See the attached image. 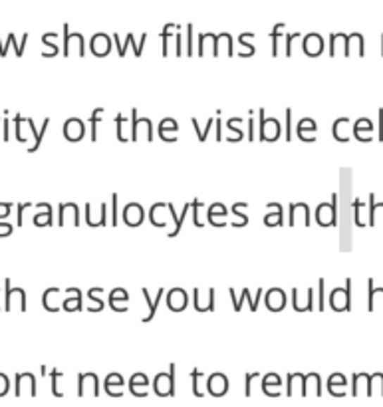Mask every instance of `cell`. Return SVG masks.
I'll return each instance as SVG.
<instances>
[{"label": "cell", "instance_id": "23", "mask_svg": "<svg viewBox=\"0 0 383 407\" xmlns=\"http://www.w3.org/2000/svg\"><path fill=\"white\" fill-rule=\"evenodd\" d=\"M101 292H103V288L101 287L89 288V292H88L89 300H92V302H96V310H94V312H99V310L103 308V302L98 298V294H101Z\"/></svg>", "mask_w": 383, "mask_h": 407}, {"label": "cell", "instance_id": "43", "mask_svg": "<svg viewBox=\"0 0 383 407\" xmlns=\"http://www.w3.org/2000/svg\"><path fill=\"white\" fill-rule=\"evenodd\" d=\"M296 38H300V32H292L286 36V50L284 54L290 58L292 56V40H296Z\"/></svg>", "mask_w": 383, "mask_h": 407}, {"label": "cell", "instance_id": "13", "mask_svg": "<svg viewBox=\"0 0 383 407\" xmlns=\"http://www.w3.org/2000/svg\"><path fill=\"white\" fill-rule=\"evenodd\" d=\"M270 209H274V213H266L264 215V225L266 227H276V225H284V213H282V207L278 203H270L268 205Z\"/></svg>", "mask_w": 383, "mask_h": 407}, {"label": "cell", "instance_id": "5", "mask_svg": "<svg viewBox=\"0 0 383 407\" xmlns=\"http://www.w3.org/2000/svg\"><path fill=\"white\" fill-rule=\"evenodd\" d=\"M84 135H86V125H84L82 120L70 118V120L64 123V137H66L68 142H80Z\"/></svg>", "mask_w": 383, "mask_h": 407}, {"label": "cell", "instance_id": "12", "mask_svg": "<svg viewBox=\"0 0 383 407\" xmlns=\"http://www.w3.org/2000/svg\"><path fill=\"white\" fill-rule=\"evenodd\" d=\"M142 294L145 296V300H147V304H149V314L143 318V322H151V320L155 318V312H157V306H159V302H161V298H163L165 294V288H159V292H157V296H155V300L151 296H149V290L147 288H142Z\"/></svg>", "mask_w": 383, "mask_h": 407}, {"label": "cell", "instance_id": "41", "mask_svg": "<svg viewBox=\"0 0 383 407\" xmlns=\"http://www.w3.org/2000/svg\"><path fill=\"white\" fill-rule=\"evenodd\" d=\"M375 213H377V203H375V195H370V220H368V225L373 227L375 225Z\"/></svg>", "mask_w": 383, "mask_h": 407}, {"label": "cell", "instance_id": "1", "mask_svg": "<svg viewBox=\"0 0 383 407\" xmlns=\"http://www.w3.org/2000/svg\"><path fill=\"white\" fill-rule=\"evenodd\" d=\"M12 296H18L20 300V310H26V292L20 287H12L11 278L4 280V310L11 312L12 310Z\"/></svg>", "mask_w": 383, "mask_h": 407}, {"label": "cell", "instance_id": "26", "mask_svg": "<svg viewBox=\"0 0 383 407\" xmlns=\"http://www.w3.org/2000/svg\"><path fill=\"white\" fill-rule=\"evenodd\" d=\"M123 384H125V382H123V377H121L120 374H110L108 375V377H106V392H108V394H111V387H113V385H121V387H123Z\"/></svg>", "mask_w": 383, "mask_h": 407}, {"label": "cell", "instance_id": "57", "mask_svg": "<svg viewBox=\"0 0 383 407\" xmlns=\"http://www.w3.org/2000/svg\"><path fill=\"white\" fill-rule=\"evenodd\" d=\"M377 115H379V127H377L379 132H377V139H379V142H383V110H379V113H377Z\"/></svg>", "mask_w": 383, "mask_h": 407}, {"label": "cell", "instance_id": "52", "mask_svg": "<svg viewBox=\"0 0 383 407\" xmlns=\"http://www.w3.org/2000/svg\"><path fill=\"white\" fill-rule=\"evenodd\" d=\"M246 123H249V133H246V137H249V142H252V139H254V130H256V127H254V120H252V111H251V118H249Z\"/></svg>", "mask_w": 383, "mask_h": 407}, {"label": "cell", "instance_id": "34", "mask_svg": "<svg viewBox=\"0 0 383 407\" xmlns=\"http://www.w3.org/2000/svg\"><path fill=\"white\" fill-rule=\"evenodd\" d=\"M203 377V374L199 372V370H193L191 372V380H193V394L197 397H203V392H201V387H199V380Z\"/></svg>", "mask_w": 383, "mask_h": 407}, {"label": "cell", "instance_id": "17", "mask_svg": "<svg viewBox=\"0 0 383 407\" xmlns=\"http://www.w3.org/2000/svg\"><path fill=\"white\" fill-rule=\"evenodd\" d=\"M159 135H161V139H165L167 137V132L171 130L173 133H177L179 132V123H177V120H173V118H165L161 123H159Z\"/></svg>", "mask_w": 383, "mask_h": 407}, {"label": "cell", "instance_id": "33", "mask_svg": "<svg viewBox=\"0 0 383 407\" xmlns=\"http://www.w3.org/2000/svg\"><path fill=\"white\" fill-rule=\"evenodd\" d=\"M123 123H125V118L120 113V115L115 118V132H118V139H120L121 144H125V142H127V137L123 135Z\"/></svg>", "mask_w": 383, "mask_h": 407}, {"label": "cell", "instance_id": "16", "mask_svg": "<svg viewBox=\"0 0 383 407\" xmlns=\"http://www.w3.org/2000/svg\"><path fill=\"white\" fill-rule=\"evenodd\" d=\"M361 132H373V123L372 120H368V118H361L353 123V135H356V139H360L361 144H363V139H361Z\"/></svg>", "mask_w": 383, "mask_h": 407}, {"label": "cell", "instance_id": "49", "mask_svg": "<svg viewBox=\"0 0 383 407\" xmlns=\"http://www.w3.org/2000/svg\"><path fill=\"white\" fill-rule=\"evenodd\" d=\"M12 231H14V229H12L11 223H2V220H0V237H8Z\"/></svg>", "mask_w": 383, "mask_h": 407}, {"label": "cell", "instance_id": "3", "mask_svg": "<svg viewBox=\"0 0 383 407\" xmlns=\"http://www.w3.org/2000/svg\"><path fill=\"white\" fill-rule=\"evenodd\" d=\"M266 308L272 310V312H280L286 306V294L282 288L274 287L266 290V300H264Z\"/></svg>", "mask_w": 383, "mask_h": 407}, {"label": "cell", "instance_id": "31", "mask_svg": "<svg viewBox=\"0 0 383 407\" xmlns=\"http://www.w3.org/2000/svg\"><path fill=\"white\" fill-rule=\"evenodd\" d=\"M375 287H373V278H370L368 280V310L372 312L373 308H375Z\"/></svg>", "mask_w": 383, "mask_h": 407}, {"label": "cell", "instance_id": "22", "mask_svg": "<svg viewBox=\"0 0 383 407\" xmlns=\"http://www.w3.org/2000/svg\"><path fill=\"white\" fill-rule=\"evenodd\" d=\"M48 125H50V118H46L44 123H42V127H40V132H38V137L34 139V145L32 147H28V154H34L38 147H40V144H42V137H44L46 130H48Z\"/></svg>", "mask_w": 383, "mask_h": 407}, {"label": "cell", "instance_id": "14", "mask_svg": "<svg viewBox=\"0 0 383 407\" xmlns=\"http://www.w3.org/2000/svg\"><path fill=\"white\" fill-rule=\"evenodd\" d=\"M316 132L318 130V123L312 118H304V120L298 121V125H296V133H298V137L302 139V142H306V137H304V132Z\"/></svg>", "mask_w": 383, "mask_h": 407}, {"label": "cell", "instance_id": "25", "mask_svg": "<svg viewBox=\"0 0 383 407\" xmlns=\"http://www.w3.org/2000/svg\"><path fill=\"white\" fill-rule=\"evenodd\" d=\"M268 385H282V380L276 374H268L263 377V392L268 396Z\"/></svg>", "mask_w": 383, "mask_h": 407}, {"label": "cell", "instance_id": "38", "mask_svg": "<svg viewBox=\"0 0 383 407\" xmlns=\"http://www.w3.org/2000/svg\"><path fill=\"white\" fill-rule=\"evenodd\" d=\"M26 42H28V32H26V34H24V36H23V40H20V44L16 42V38L12 40V48L16 50V56H18V58H23L24 48H26Z\"/></svg>", "mask_w": 383, "mask_h": 407}, {"label": "cell", "instance_id": "53", "mask_svg": "<svg viewBox=\"0 0 383 407\" xmlns=\"http://www.w3.org/2000/svg\"><path fill=\"white\" fill-rule=\"evenodd\" d=\"M175 54L183 56V44H181V32L175 34Z\"/></svg>", "mask_w": 383, "mask_h": 407}, {"label": "cell", "instance_id": "37", "mask_svg": "<svg viewBox=\"0 0 383 407\" xmlns=\"http://www.w3.org/2000/svg\"><path fill=\"white\" fill-rule=\"evenodd\" d=\"M111 227H118L120 223H118V195L113 193L111 195Z\"/></svg>", "mask_w": 383, "mask_h": 407}, {"label": "cell", "instance_id": "6", "mask_svg": "<svg viewBox=\"0 0 383 407\" xmlns=\"http://www.w3.org/2000/svg\"><path fill=\"white\" fill-rule=\"evenodd\" d=\"M187 304H189V296H187V292L183 288H171L167 292V306H169V310L181 312V310L187 308Z\"/></svg>", "mask_w": 383, "mask_h": 407}, {"label": "cell", "instance_id": "48", "mask_svg": "<svg viewBox=\"0 0 383 407\" xmlns=\"http://www.w3.org/2000/svg\"><path fill=\"white\" fill-rule=\"evenodd\" d=\"M12 203H0V219H6L11 215Z\"/></svg>", "mask_w": 383, "mask_h": 407}, {"label": "cell", "instance_id": "32", "mask_svg": "<svg viewBox=\"0 0 383 407\" xmlns=\"http://www.w3.org/2000/svg\"><path fill=\"white\" fill-rule=\"evenodd\" d=\"M52 36H54V32H46L44 36H42V42H44V44L48 46V48H50V52H48V54H42V56H46V58H48V56H56V54H58V46L50 42V40H52Z\"/></svg>", "mask_w": 383, "mask_h": 407}, {"label": "cell", "instance_id": "29", "mask_svg": "<svg viewBox=\"0 0 383 407\" xmlns=\"http://www.w3.org/2000/svg\"><path fill=\"white\" fill-rule=\"evenodd\" d=\"M171 28H177V26L175 24H167V26L163 28V32H161V38H163V56L165 58L169 56V36H171V32H169V30H171Z\"/></svg>", "mask_w": 383, "mask_h": 407}, {"label": "cell", "instance_id": "45", "mask_svg": "<svg viewBox=\"0 0 383 407\" xmlns=\"http://www.w3.org/2000/svg\"><path fill=\"white\" fill-rule=\"evenodd\" d=\"M2 130H4V133H2V139L4 142H8L11 139V133H8V130H11V120H8V111H4V120H2Z\"/></svg>", "mask_w": 383, "mask_h": 407}, {"label": "cell", "instance_id": "40", "mask_svg": "<svg viewBox=\"0 0 383 407\" xmlns=\"http://www.w3.org/2000/svg\"><path fill=\"white\" fill-rule=\"evenodd\" d=\"M50 377H52V392H54L56 397H62V392L58 389V380L62 377V372H58V370H52L50 372Z\"/></svg>", "mask_w": 383, "mask_h": 407}, {"label": "cell", "instance_id": "51", "mask_svg": "<svg viewBox=\"0 0 383 407\" xmlns=\"http://www.w3.org/2000/svg\"><path fill=\"white\" fill-rule=\"evenodd\" d=\"M215 127H217V142H220V139H222V121H220V113H217Z\"/></svg>", "mask_w": 383, "mask_h": 407}, {"label": "cell", "instance_id": "10", "mask_svg": "<svg viewBox=\"0 0 383 407\" xmlns=\"http://www.w3.org/2000/svg\"><path fill=\"white\" fill-rule=\"evenodd\" d=\"M189 209H191V203H185V207H183V211H181V215H177L175 207H173V203H167V211L171 213V219H173V223H175V229H173V232L169 234V239H171V237H177V234H179V231H181V227H183V220L187 219V213H189Z\"/></svg>", "mask_w": 383, "mask_h": 407}, {"label": "cell", "instance_id": "19", "mask_svg": "<svg viewBox=\"0 0 383 407\" xmlns=\"http://www.w3.org/2000/svg\"><path fill=\"white\" fill-rule=\"evenodd\" d=\"M326 308V280H318V310Z\"/></svg>", "mask_w": 383, "mask_h": 407}, {"label": "cell", "instance_id": "27", "mask_svg": "<svg viewBox=\"0 0 383 407\" xmlns=\"http://www.w3.org/2000/svg\"><path fill=\"white\" fill-rule=\"evenodd\" d=\"M147 384H149L147 375H145V374H133L132 380H130V389H132V394H135L137 385H147Z\"/></svg>", "mask_w": 383, "mask_h": 407}, {"label": "cell", "instance_id": "46", "mask_svg": "<svg viewBox=\"0 0 383 407\" xmlns=\"http://www.w3.org/2000/svg\"><path fill=\"white\" fill-rule=\"evenodd\" d=\"M28 207H32V203H20V205H18V215H16V225H18V227H23L24 225V209H28Z\"/></svg>", "mask_w": 383, "mask_h": 407}, {"label": "cell", "instance_id": "11", "mask_svg": "<svg viewBox=\"0 0 383 407\" xmlns=\"http://www.w3.org/2000/svg\"><path fill=\"white\" fill-rule=\"evenodd\" d=\"M14 384H16V387H14V394L16 396H20L23 394V384H30V396H36V375L30 374V372H24V374H16L14 375Z\"/></svg>", "mask_w": 383, "mask_h": 407}, {"label": "cell", "instance_id": "35", "mask_svg": "<svg viewBox=\"0 0 383 407\" xmlns=\"http://www.w3.org/2000/svg\"><path fill=\"white\" fill-rule=\"evenodd\" d=\"M284 118H286V132H284V137H286V142H290L292 139V110H286V113H284Z\"/></svg>", "mask_w": 383, "mask_h": 407}, {"label": "cell", "instance_id": "4", "mask_svg": "<svg viewBox=\"0 0 383 407\" xmlns=\"http://www.w3.org/2000/svg\"><path fill=\"white\" fill-rule=\"evenodd\" d=\"M89 48H92V54L96 56H108L111 50V38L106 32H98L92 36L89 40Z\"/></svg>", "mask_w": 383, "mask_h": 407}, {"label": "cell", "instance_id": "18", "mask_svg": "<svg viewBox=\"0 0 383 407\" xmlns=\"http://www.w3.org/2000/svg\"><path fill=\"white\" fill-rule=\"evenodd\" d=\"M103 115V108H98V110L92 111V118H89V125H92V142L98 139V123Z\"/></svg>", "mask_w": 383, "mask_h": 407}, {"label": "cell", "instance_id": "58", "mask_svg": "<svg viewBox=\"0 0 383 407\" xmlns=\"http://www.w3.org/2000/svg\"><path fill=\"white\" fill-rule=\"evenodd\" d=\"M191 123H193V127H195V132H197L199 142H203V130H201V127H199V121L195 120V118H193V120H191Z\"/></svg>", "mask_w": 383, "mask_h": 407}, {"label": "cell", "instance_id": "20", "mask_svg": "<svg viewBox=\"0 0 383 407\" xmlns=\"http://www.w3.org/2000/svg\"><path fill=\"white\" fill-rule=\"evenodd\" d=\"M242 120L241 118H230L229 123H227V127H229L230 132H234V137L230 139V144H234V142H241L242 139V132L239 130V127H234V125H241Z\"/></svg>", "mask_w": 383, "mask_h": 407}, {"label": "cell", "instance_id": "50", "mask_svg": "<svg viewBox=\"0 0 383 407\" xmlns=\"http://www.w3.org/2000/svg\"><path fill=\"white\" fill-rule=\"evenodd\" d=\"M314 310V288H308V304L306 312H312Z\"/></svg>", "mask_w": 383, "mask_h": 407}, {"label": "cell", "instance_id": "7", "mask_svg": "<svg viewBox=\"0 0 383 407\" xmlns=\"http://www.w3.org/2000/svg\"><path fill=\"white\" fill-rule=\"evenodd\" d=\"M208 392H211V396L220 397L227 394V389H229V380H227V375L225 374H213L208 377L207 382Z\"/></svg>", "mask_w": 383, "mask_h": 407}, {"label": "cell", "instance_id": "60", "mask_svg": "<svg viewBox=\"0 0 383 407\" xmlns=\"http://www.w3.org/2000/svg\"><path fill=\"white\" fill-rule=\"evenodd\" d=\"M0 121H2V118H0Z\"/></svg>", "mask_w": 383, "mask_h": 407}, {"label": "cell", "instance_id": "30", "mask_svg": "<svg viewBox=\"0 0 383 407\" xmlns=\"http://www.w3.org/2000/svg\"><path fill=\"white\" fill-rule=\"evenodd\" d=\"M361 201L360 199H356L353 201V219H356V227H365V223L361 220Z\"/></svg>", "mask_w": 383, "mask_h": 407}, {"label": "cell", "instance_id": "42", "mask_svg": "<svg viewBox=\"0 0 383 407\" xmlns=\"http://www.w3.org/2000/svg\"><path fill=\"white\" fill-rule=\"evenodd\" d=\"M193 24L187 26V56H193Z\"/></svg>", "mask_w": 383, "mask_h": 407}, {"label": "cell", "instance_id": "47", "mask_svg": "<svg viewBox=\"0 0 383 407\" xmlns=\"http://www.w3.org/2000/svg\"><path fill=\"white\" fill-rule=\"evenodd\" d=\"M11 389V382H8V375L0 372V396H4L6 392Z\"/></svg>", "mask_w": 383, "mask_h": 407}, {"label": "cell", "instance_id": "59", "mask_svg": "<svg viewBox=\"0 0 383 407\" xmlns=\"http://www.w3.org/2000/svg\"><path fill=\"white\" fill-rule=\"evenodd\" d=\"M0 292H2V288H0Z\"/></svg>", "mask_w": 383, "mask_h": 407}, {"label": "cell", "instance_id": "15", "mask_svg": "<svg viewBox=\"0 0 383 407\" xmlns=\"http://www.w3.org/2000/svg\"><path fill=\"white\" fill-rule=\"evenodd\" d=\"M32 223L36 225V227H50V225H54V223H52V205H48V203H46L44 213L34 215Z\"/></svg>", "mask_w": 383, "mask_h": 407}, {"label": "cell", "instance_id": "21", "mask_svg": "<svg viewBox=\"0 0 383 407\" xmlns=\"http://www.w3.org/2000/svg\"><path fill=\"white\" fill-rule=\"evenodd\" d=\"M62 308L68 310V312H74V310H84V304H82V296L76 298H66Z\"/></svg>", "mask_w": 383, "mask_h": 407}, {"label": "cell", "instance_id": "56", "mask_svg": "<svg viewBox=\"0 0 383 407\" xmlns=\"http://www.w3.org/2000/svg\"><path fill=\"white\" fill-rule=\"evenodd\" d=\"M258 375L260 374H246V389H244V394H246V396H251V380H254V377H258Z\"/></svg>", "mask_w": 383, "mask_h": 407}, {"label": "cell", "instance_id": "8", "mask_svg": "<svg viewBox=\"0 0 383 407\" xmlns=\"http://www.w3.org/2000/svg\"><path fill=\"white\" fill-rule=\"evenodd\" d=\"M76 40L77 48H80V56H86V46H84V36L80 32H70V26L64 24V56H70V48L72 42Z\"/></svg>", "mask_w": 383, "mask_h": 407}, {"label": "cell", "instance_id": "54", "mask_svg": "<svg viewBox=\"0 0 383 407\" xmlns=\"http://www.w3.org/2000/svg\"><path fill=\"white\" fill-rule=\"evenodd\" d=\"M84 209H86V225H88V227H94V219H92V205L86 203V207H84Z\"/></svg>", "mask_w": 383, "mask_h": 407}, {"label": "cell", "instance_id": "2", "mask_svg": "<svg viewBox=\"0 0 383 407\" xmlns=\"http://www.w3.org/2000/svg\"><path fill=\"white\" fill-rule=\"evenodd\" d=\"M143 217H145V211L139 203H127L123 207V223L127 227H139L143 223Z\"/></svg>", "mask_w": 383, "mask_h": 407}, {"label": "cell", "instance_id": "39", "mask_svg": "<svg viewBox=\"0 0 383 407\" xmlns=\"http://www.w3.org/2000/svg\"><path fill=\"white\" fill-rule=\"evenodd\" d=\"M203 205H201V201L195 199V201H191V209H193V220H195V227H203V223H201V217H199V209H201Z\"/></svg>", "mask_w": 383, "mask_h": 407}, {"label": "cell", "instance_id": "44", "mask_svg": "<svg viewBox=\"0 0 383 407\" xmlns=\"http://www.w3.org/2000/svg\"><path fill=\"white\" fill-rule=\"evenodd\" d=\"M14 38H16V36H14V34H8V38H6V42H2V38H0V56H2V58H4V56H6V52H8V48H11L12 46V40H14Z\"/></svg>", "mask_w": 383, "mask_h": 407}, {"label": "cell", "instance_id": "9", "mask_svg": "<svg viewBox=\"0 0 383 407\" xmlns=\"http://www.w3.org/2000/svg\"><path fill=\"white\" fill-rule=\"evenodd\" d=\"M302 48H304V52H306L308 56H320L324 52V40H322V36L318 32H310L306 38H304Z\"/></svg>", "mask_w": 383, "mask_h": 407}, {"label": "cell", "instance_id": "24", "mask_svg": "<svg viewBox=\"0 0 383 407\" xmlns=\"http://www.w3.org/2000/svg\"><path fill=\"white\" fill-rule=\"evenodd\" d=\"M132 142H137L139 139V118H137V108L132 110Z\"/></svg>", "mask_w": 383, "mask_h": 407}, {"label": "cell", "instance_id": "36", "mask_svg": "<svg viewBox=\"0 0 383 407\" xmlns=\"http://www.w3.org/2000/svg\"><path fill=\"white\" fill-rule=\"evenodd\" d=\"M348 382H346V375L344 374H334V375H329V380H328V389L332 392L334 389V385H346Z\"/></svg>", "mask_w": 383, "mask_h": 407}, {"label": "cell", "instance_id": "28", "mask_svg": "<svg viewBox=\"0 0 383 407\" xmlns=\"http://www.w3.org/2000/svg\"><path fill=\"white\" fill-rule=\"evenodd\" d=\"M26 121V118H23L20 113L14 115V132H16V139L18 142H26V137L23 135V123Z\"/></svg>", "mask_w": 383, "mask_h": 407}, {"label": "cell", "instance_id": "55", "mask_svg": "<svg viewBox=\"0 0 383 407\" xmlns=\"http://www.w3.org/2000/svg\"><path fill=\"white\" fill-rule=\"evenodd\" d=\"M346 300H348V306L351 310V278L346 280Z\"/></svg>", "mask_w": 383, "mask_h": 407}]
</instances>
